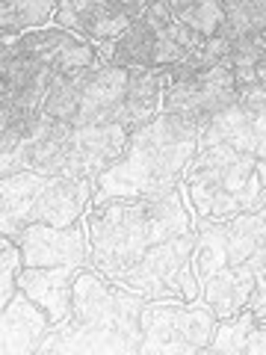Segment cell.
Here are the masks:
<instances>
[{"label": "cell", "instance_id": "6da1fadb", "mask_svg": "<svg viewBox=\"0 0 266 355\" xmlns=\"http://www.w3.org/2000/svg\"><path fill=\"white\" fill-rule=\"evenodd\" d=\"M193 214L234 219L266 207V187L258 175L251 119L234 101L198 128V146L184 175Z\"/></svg>", "mask_w": 266, "mask_h": 355}, {"label": "cell", "instance_id": "7a4b0ae2", "mask_svg": "<svg viewBox=\"0 0 266 355\" xmlns=\"http://www.w3.org/2000/svg\"><path fill=\"white\" fill-rule=\"evenodd\" d=\"M92 270L118 282L157 243L193 231V205L186 184L154 196L109 198L86 214Z\"/></svg>", "mask_w": 266, "mask_h": 355}, {"label": "cell", "instance_id": "3957f363", "mask_svg": "<svg viewBox=\"0 0 266 355\" xmlns=\"http://www.w3.org/2000/svg\"><path fill=\"white\" fill-rule=\"evenodd\" d=\"M145 302V296L83 266L74 282L71 314L51 329L36 355H139Z\"/></svg>", "mask_w": 266, "mask_h": 355}, {"label": "cell", "instance_id": "277c9868", "mask_svg": "<svg viewBox=\"0 0 266 355\" xmlns=\"http://www.w3.org/2000/svg\"><path fill=\"white\" fill-rule=\"evenodd\" d=\"M198 146V125L172 113H157L148 125L130 133L121 157L95 178L92 205L109 198L154 196L184 184L186 166Z\"/></svg>", "mask_w": 266, "mask_h": 355}, {"label": "cell", "instance_id": "5b68a950", "mask_svg": "<svg viewBox=\"0 0 266 355\" xmlns=\"http://www.w3.org/2000/svg\"><path fill=\"white\" fill-rule=\"evenodd\" d=\"M130 133L118 125H69L51 116H39L30 133L12 154L0 157V178L15 172H42L57 178H89L95 181L125 151Z\"/></svg>", "mask_w": 266, "mask_h": 355}, {"label": "cell", "instance_id": "8992f818", "mask_svg": "<svg viewBox=\"0 0 266 355\" xmlns=\"http://www.w3.org/2000/svg\"><path fill=\"white\" fill-rule=\"evenodd\" d=\"M95 181L57 178L42 172H15L0 178V237H18L33 222L77 225L92 205Z\"/></svg>", "mask_w": 266, "mask_h": 355}, {"label": "cell", "instance_id": "52a82bcc", "mask_svg": "<svg viewBox=\"0 0 266 355\" xmlns=\"http://www.w3.org/2000/svg\"><path fill=\"white\" fill-rule=\"evenodd\" d=\"M127 80L130 69L109 60L57 74L42 113L69 125H109L125 107Z\"/></svg>", "mask_w": 266, "mask_h": 355}, {"label": "cell", "instance_id": "ba28073f", "mask_svg": "<svg viewBox=\"0 0 266 355\" xmlns=\"http://www.w3.org/2000/svg\"><path fill=\"white\" fill-rule=\"evenodd\" d=\"M204 42L177 18L166 0H151L142 15L130 21V27L113 42L109 62L125 69H175Z\"/></svg>", "mask_w": 266, "mask_h": 355}, {"label": "cell", "instance_id": "9c48e42d", "mask_svg": "<svg viewBox=\"0 0 266 355\" xmlns=\"http://www.w3.org/2000/svg\"><path fill=\"white\" fill-rule=\"evenodd\" d=\"M219 317L204 299H148L139 314V355H195L204 352Z\"/></svg>", "mask_w": 266, "mask_h": 355}, {"label": "cell", "instance_id": "30bf717a", "mask_svg": "<svg viewBox=\"0 0 266 355\" xmlns=\"http://www.w3.org/2000/svg\"><path fill=\"white\" fill-rule=\"evenodd\" d=\"M195 240L198 237L193 228L186 234H177L151 246L116 284L127 287V291L145 299H184V302H195L198 299V279L193 270Z\"/></svg>", "mask_w": 266, "mask_h": 355}, {"label": "cell", "instance_id": "8fae6325", "mask_svg": "<svg viewBox=\"0 0 266 355\" xmlns=\"http://www.w3.org/2000/svg\"><path fill=\"white\" fill-rule=\"evenodd\" d=\"M237 77L231 69V60H225L216 69L198 71L184 80L166 83L163 92V113H172L177 119H186L202 128L216 113L228 110L237 101Z\"/></svg>", "mask_w": 266, "mask_h": 355}, {"label": "cell", "instance_id": "7c38bea8", "mask_svg": "<svg viewBox=\"0 0 266 355\" xmlns=\"http://www.w3.org/2000/svg\"><path fill=\"white\" fill-rule=\"evenodd\" d=\"M222 243H225L228 263L251 272L254 287L249 308L266 320V207L249 210L234 219H222Z\"/></svg>", "mask_w": 266, "mask_h": 355}, {"label": "cell", "instance_id": "4fadbf2b", "mask_svg": "<svg viewBox=\"0 0 266 355\" xmlns=\"http://www.w3.org/2000/svg\"><path fill=\"white\" fill-rule=\"evenodd\" d=\"M3 44L27 53L33 60H39L42 65H48L53 74H69V71L86 69V65L107 60L92 42H86L83 36H77V33L53 27V24L39 27V30H27V33H21V36L3 33Z\"/></svg>", "mask_w": 266, "mask_h": 355}, {"label": "cell", "instance_id": "5bb4252c", "mask_svg": "<svg viewBox=\"0 0 266 355\" xmlns=\"http://www.w3.org/2000/svg\"><path fill=\"white\" fill-rule=\"evenodd\" d=\"M21 254H24V266H92V243H89L86 216L77 225H44V222H33L15 237Z\"/></svg>", "mask_w": 266, "mask_h": 355}, {"label": "cell", "instance_id": "9a60e30c", "mask_svg": "<svg viewBox=\"0 0 266 355\" xmlns=\"http://www.w3.org/2000/svg\"><path fill=\"white\" fill-rule=\"evenodd\" d=\"M130 21L133 15L116 0H60L51 24L83 36L109 60L113 42L130 27Z\"/></svg>", "mask_w": 266, "mask_h": 355}, {"label": "cell", "instance_id": "2e32d148", "mask_svg": "<svg viewBox=\"0 0 266 355\" xmlns=\"http://www.w3.org/2000/svg\"><path fill=\"white\" fill-rule=\"evenodd\" d=\"M51 329L53 320L48 311L39 308L24 291H18L0 314V355H36Z\"/></svg>", "mask_w": 266, "mask_h": 355}, {"label": "cell", "instance_id": "e0dca14e", "mask_svg": "<svg viewBox=\"0 0 266 355\" xmlns=\"http://www.w3.org/2000/svg\"><path fill=\"white\" fill-rule=\"evenodd\" d=\"M83 266L65 263V266H24L18 279V291H24L39 308L48 311L53 326L62 323L71 314L74 305V282Z\"/></svg>", "mask_w": 266, "mask_h": 355}, {"label": "cell", "instance_id": "ac0fdd59", "mask_svg": "<svg viewBox=\"0 0 266 355\" xmlns=\"http://www.w3.org/2000/svg\"><path fill=\"white\" fill-rule=\"evenodd\" d=\"M163 92H166V69H139V65L130 69L125 107H121L116 121L127 133L148 125L154 116L163 113Z\"/></svg>", "mask_w": 266, "mask_h": 355}, {"label": "cell", "instance_id": "d6986e66", "mask_svg": "<svg viewBox=\"0 0 266 355\" xmlns=\"http://www.w3.org/2000/svg\"><path fill=\"white\" fill-rule=\"evenodd\" d=\"M60 0H0V30L21 36L27 30L48 27L57 15Z\"/></svg>", "mask_w": 266, "mask_h": 355}, {"label": "cell", "instance_id": "ffe728a7", "mask_svg": "<svg viewBox=\"0 0 266 355\" xmlns=\"http://www.w3.org/2000/svg\"><path fill=\"white\" fill-rule=\"evenodd\" d=\"M219 36L237 39H266V0H225Z\"/></svg>", "mask_w": 266, "mask_h": 355}, {"label": "cell", "instance_id": "44dd1931", "mask_svg": "<svg viewBox=\"0 0 266 355\" xmlns=\"http://www.w3.org/2000/svg\"><path fill=\"white\" fill-rule=\"evenodd\" d=\"M254 323H258V314L246 305L234 317H225L216 323V331L210 338L204 352H216V355H246V343Z\"/></svg>", "mask_w": 266, "mask_h": 355}, {"label": "cell", "instance_id": "7402d4cb", "mask_svg": "<svg viewBox=\"0 0 266 355\" xmlns=\"http://www.w3.org/2000/svg\"><path fill=\"white\" fill-rule=\"evenodd\" d=\"M237 101L246 107L251 119V137H254V157H258V175L266 187V83H249L237 89Z\"/></svg>", "mask_w": 266, "mask_h": 355}, {"label": "cell", "instance_id": "603a6c76", "mask_svg": "<svg viewBox=\"0 0 266 355\" xmlns=\"http://www.w3.org/2000/svg\"><path fill=\"white\" fill-rule=\"evenodd\" d=\"M169 9L198 36H216L225 18V0H166Z\"/></svg>", "mask_w": 266, "mask_h": 355}, {"label": "cell", "instance_id": "cb8c5ba5", "mask_svg": "<svg viewBox=\"0 0 266 355\" xmlns=\"http://www.w3.org/2000/svg\"><path fill=\"white\" fill-rule=\"evenodd\" d=\"M228 53H231V42L225 36H219V33L216 36H207L184 62H177L175 69L166 71V83L184 80V77H193V74L207 71V69H216V65H222L228 60Z\"/></svg>", "mask_w": 266, "mask_h": 355}, {"label": "cell", "instance_id": "d4e9b609", "mask_svg": "<svg viewBox=\"0 0 266 355\" xmlns=\"http://www.w3.org/2000/svg\"><path fill=\"white\" fill-rule=\"evenodd\" d=\"M24 270V254L15 237H0V308L12 302L18 293V279Z\"/></svg>", "mask_w": 266, "mask_h": 355}, {"label": "cell", "instance_id": "484cf974", "mask_svg": "<svg viewBox=\"0 0 266 355\" xmlns=\"http://www.w3.org/2000/svg\"><path fill=\"white\" fill-rule=\"evenodd\" d=\"M246 355H266V320H260V317H258V323H254L251 335H249Z\"/></svg>", "mask_w": 266, "mask_h": 355}, {"label": "cell", "instance_id": "4316f807", "mask_svg": "<svg viewBox=\"0 0 266 355\" xmlns=\"http://www.w3.org/2000/svg\"><path fill=\"white\" fill-rule=\"evenodd\" d=\"M116 3H118V6H125L127 12H130L133 18H136V15H142V12H145L151 0H116Z\"/></svg>", "mask_w": 266, "mask_h": 355}, {"label": "cell", "instance_id": "83f0119b", "mask_svg": "<svg viewBox=\"0 0 266 355\" xmlns=\"http://www.w3.org/2000/svg\"><path fill=\"white\" fill-rule=\"evenodd\" d=\"M258 80H263V83H266V57H263V62L258 65Z\"/></svg>", "mask_w": 266, "mask_h": 355}]
</instances>
